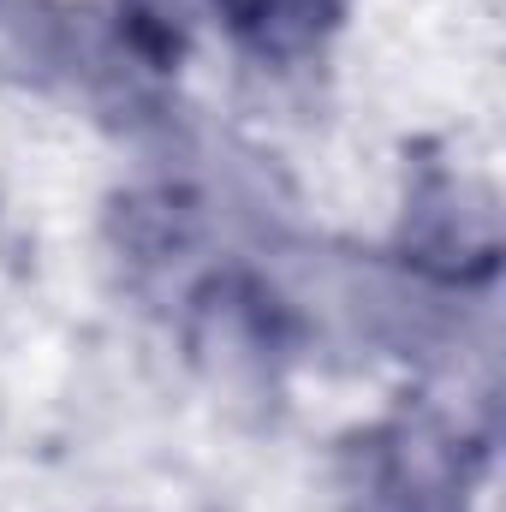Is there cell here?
I'll use <instances>...</instances> for the list:
<instances>
[{
    "label": "cell",
    "mask_w": 506,
    "mask_h": 512,
    "mask_svg": "<svg viewBox=\"0 0 506 512\" xmlns=\"http://www.w3.org/2000/svg\"><path fill=\"white\" fill-rule=\"evenodd\" d=\"M215 12L262 60H298L346 18V0H215Z\"/></svg>",
    "instance_id": "cell-1"
},
{
    "label": "cell",
    "mask_w": 506,
    "mask_h": 512,
    "mask_svg": "<svg viewBox=\"0 0 506 512\" xmlns=\"http://www.w3.org/2000/svg\"><path fill=\"white\" fill-rule=\"evenodd\" d=\"M120 6L149 60H173L185 48V0H120Z\"/></svg>",
    "instance_id": "cell-2"
}]
</instances>
